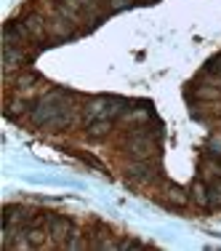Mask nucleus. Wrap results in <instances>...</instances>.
I'll return each instance as SVG.
<instances>
[{
    "instance_id": "1",
    "label": "nucleus",
    "mask_w": 221,
    "mask_h": 251,
    "mask_svg": "<svg viewBox=\"0 0 221 251\" xmlns=\"http://www.w3.org/2000/svg\"><path fill=\"white\" fill-rule=\"evenodd\" d=\"M72 94H64V91H51L45 97H40L38 101L32 104V118L35 126H45L51 131H59V128H67L72 123Z\"/></svg>"
},
{
    "instance_id": "2",
    "label": "nucleus",
    "mask_w": 221,
    "mask_h": 251,
    "mask_svg": "<svg viewBox=\"0 0 221 251\" xmlns=\"http://www.w3.org/2000/svg\"><path fill=\"white\" fill-rule=\"evenodd\" d=\"M155 150H157V145H155V139L149 134H144V131H136V134L125 142V152L133 160H149L155 155Z\"/></svg>"
},
{
    "instance_id": "3",
    "label": "nucleus",
    "mask_w": 221,
    "mask_h": 251,
    "mask_svg": "<svg viewBox=\"0 0 221 251\" xmlns=\"http://www.w3.org/2000/svg\"><path fill=\"white\" fill-rule=\"evenodd\" d=\"M48 232L53 241H67L69 235H72V222L64 217H48Z\"/></svg>"
},
{
    "instance_id": "4",
    "label": "nucleus",
    "mask_w": 221,
    "mask_h": 251,
    "mask_svg": "<svg viewBox=\"0 0 221 251\" xmlns=\"http://www.w3.org/2000/svg\"><path fill=\"white\" fill-rule=\"evenodd\" d=\"M75 22L72 19H67V16H62V14H59V16H53V19L48 22V32L51 35H56V38H69V35H72L75 32Z\"/></svg>"
},
{
    "instance_id": "5",
    "label": "nucleus",
    "mask_w": 221,
    "mask_h": 251,
    "mask_svg": "<svg viewBox=\"0 0 221 251\" xmlns=\"http://www.w3.org/2000/svg\"><path fill=\"white\" fill-rule=\"evenodd\" d=\"M125 174H128L131 179H136V182H149V179H155L147 160H133L131 166H125Z\"/></svg>"
},
{
    "instance_id": "6",
    "label": "nucleus",
    "mask_w": 221,
    "mask_h": 251,
    "mask_svg": "<svg viewBox=\"0 0 221 251\" xmlns=\"http://www.w3.org/2000/svg\"><path fill=\"white\" fill-rule=\"evenodd\" d=\"M24 27L29 29V35H32L35 40H43L45 35H48V25H45V19H43V16H38V14L27 16Z\"/></svg>"
},
{
    "instance_id": "7",
    "label": "nucleus",
    "mask_w": 221,
    "mask_h": 251,
    "mask_svg": "<svg viewBox=\"0 0 221 251\" xmlns=\"http://www.w3.org/2000/svg\"><path fill=\"white\" fill-rule=\"evenodd\" d=\"M27 222H35L32 214L22 206H8L5 208V225H27Z\"/></svg>"
},
{
    "instance_id": "8",
    "label": "nucleus",
    "mask_w": 221,
    "mask_h": 251,
    "mask_svg": "<svg viewBox=\"0 0 221 251\" xmlns=\"http://www.w3.org/2000/svg\"><path fill=\"white\" fill-rule=\"evenodd\" d=\"M3 62H5V70H14L19 64H24V53H22V46H3Z\"/></svg>"
},
{
    "instance_id": "9",
    "label": "nucleus",
    "mask_w": 221,
    "mask_h": 251,
    "mask_svg": "<svg viewBox=\"0 0 221 251\" xmlns=\"http://www.w3.org/2000/svg\"><path fill=\"white\" fill-rule=\"evenodd\" d=\"M110 131H112V121H107V118H99V121H91V123H88L86 134L91 136V139H104Z\"/></svg>"
},
{
    "instance_id": "10",
    "label": "nucleus",
    "mask_w": 221,
    "mask_h": 251,
    "mask_svg": "<svg viewBox=\"0 0 221 251\" xmlns=\"http://www.w3.org/2000/svg\"><path fill=\"white\" fill-rule=\"evenodd\" d=\"M27 115V112H32V104H29V101H11L8 104V110H5V115L8 118H16V115Z\"/></svg>"
},
{
    "instance_id": "11",
    "label": "nucleus",
    "mask_w": 221,
    "mask_h": 251,
    "mask_svg": "<svg viewBox=\"0 0 221 251\" xmlns=\"http://www.w3.org/2000/svg\"><path fill=\"white\" fill-rule=\"evenodd\" d=\"M192 195H195V201L200 203V206H205V208H208V187H205V184L197 182V184H195V190H192Z\"/></svg>"
},
{
    "instance_id": "12",
    "label": "nucleus",
    "mask_w": 221,
    "mask_h": 251,
    "mask_svg": "<svg viewBox=\"0 0 221 251\" xmlns=\"http://www.w3.org/2000/svg\"><path fill=\"white\" fill-rule=\"evenodd\" d=\"M35 83H40V77L35 75V73H24V75H19V80H16V86H19V88H32Z\"/></svg>"
},
{
    "instance_id": "13",
    "label": "nucleus",
    "mask_w": 221,
    "mask_h": 251,
    "mask_svg": "<svg viewBox=\"0 0 221 251\" xmlns=\"http://www.w3.org/2000/svg\"><path fill=\"white\" fill-rule=\"evenodd\" d=\"M168 201L176 203V206H184V203H187V195H184L181 187H171L168 190Z\"/></svg>"
},
{
    "instance_id": "14",
    "label": "nucleus",
    "mask_w": 221,
    "mask_h": 251,
    "mask_svg": "<svg viewBox=\"0 0 221 251\" xmlns=\"http://www.w3.org/2000/svg\"><path fill=\"white\" fill-rule=\"evenodd\" d=\"M221 88H197V99H219Z\"/></svg>"
},
{
    "instance_id": "15",
    "label": "nucleus",
    "mask_w": 221,
    "mask_h": 251,
    "mask_svg": "<svg viewBox=\"0 0 221 251\" xmlns=\"http://www.w3.org/2000/svg\"><path fill=\"white\" fill-rule=\"evenodd\" d=\"M64 246H67V249H83V246H86V241L80 238V232H72V235L64 241Z\"/></svg>"
},
{
    "instance_id": "16",
    "label": "nucleus",
    "mask_w": 221,
    "mask_h": 251,
    "mask_svg": "<svg viewBox=\"0 0 221 251\" xmlns=\"http://www.w3.org/2000/svg\"><path fill=\"white\" fill-rule=\"evenodd\" d=\"M27 241H29V246H40V243H43V230H29Z\"/></svg>"
},
{
    "instance_id": "17",
    "label": "nucleus",
    "mask_w": 221,
    "mask_h": 251,
    "mask_svg": "<svg viewBox=\"0 0 221 251\" xmlns=\"http://www.w3.org/2000/svg\"><path fill=\"white\" fill-rule=\"evenodd\" d=\"M208 73H213V75H221V56H213L211 62H208Z\"/></svg>"
},
{
    "instance_id": "18",
    "label": "nucleus",
    "mask_w": 221,
    "mask_h": 251,
    "mask_svg": "<svg viewBox=\"0 0 221 251\" xmlns=\"http://www.w3.org/2000/svg\"><path fill=\"white\" fill-rule=\"evenodd\" d=\"M133 0H110V8L112 11H120V8H125V5H131Z\"/></svg>"
},
{
    "instance_id": "19",
    "label": "nucleus",
    "mask_w": 221,
    "mask_h": 251,
    "mask_svg": "<svg viewBox=\"0 0 221 251\" xmlns=\"http://www.w3.org/2000/svg\"><path fill=\"white\" fill-rule=\"evenodd\" d=\"M120 249H144V243H139V241H125V243H120Z\"/></svg>"
},
{
    "instance_id": "20",
    "label": "nucleus",
    "mask_w": 221,
    "mask_h": 251,
    "mask_svg": "<svg viewBox=\"0 0 221 251\" xmlns=\"http://www.w3.org/2000/svg\"><path fill=\"white\" fill-rule=\"evenodd\" d=\"M213 187H216V190H221V182H216V184H213Z\"/></svg>"
}]
</instances>
